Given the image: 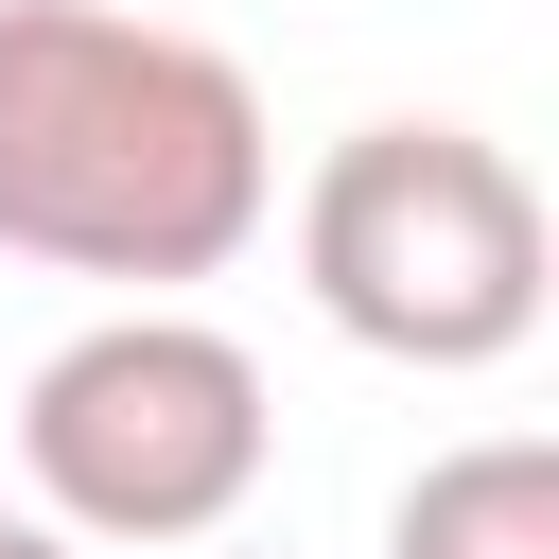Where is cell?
<instances>
[{"label": "cell", "mask_w": 559, "mask_h": 559, "mask_svg": "<svg viewBox=\"0 0 559 559\" xmlns=\"http://www.w3.org/2000/svg\"><path fill=\"white\" fill-rule=\"evenodd\" d=\"M280 227V122L245 52L140 0H0V262L52 280H227Z\"/></svg>", "instance_id": "1"}, {"label": "cell", "mask_w": 559, "mask_h": 559, "mask_svg": "<svg viewBox=\"0 0 559 559\" xmlns=\"http://www.w3.org/2000/svg\"><path fill=\"white\" fill-rule=\"evenodd\" d=\"M297 280H314V314L367 367L472 384V367H507L542 332L559 227H542V175L507 140H472V122H349L297 175Z\"/></svg>", "instance_id": "2"}, {"label": "cell", "mask_w": 559, "mask_h": 559, "mask_svg": "<svg viewBox=\"0 0 559 559\" xmlns=\"http://www.w3.org/2000/svg\"><path fill=\"white\" fill-rule=\"evenodd\" d=\"M280 454V402H262V349L175 314V297H122L87 332L35 349L17 384V472H35V524H70L87 559H175V542H227L245 489Z\"/></svg>", "instance_id": "3"}, {"label": "cell", "mask_w": 559, "mask_h": 559, "mask_svg": "<svg viewBox=\"0 0 559 559\" xmlns=\"http://www.w3.org/2000/svg\"><path fill=\"white\" fill-rule=\"evenodd\" d=\"M384 559H559V454L542 437H472L384 507Z\"/></svg>", "instance_id": "4"}, {"label": "cell", "mask_w": 559, "mask_h": 559, "mask_svg": "<svg viewBox=\"0 0 559 559\" xmlns=\"http://www.w3.org/2000/svg\"><path fill=\"white\" fill-rule=\"evenodd\" d=\"M0 559H87L70 524H35V507H0Z\"/></svg>", "instance_id": "5"}, {"label": "cell", "mask_w": 559, "mask_h": 559, "mask_svg": "<svg viewBox=\"0 0 559 559\" xmlns=\"http://www.w3.org/2000/svg\"><path fill=\"white\" fill-rule=\"evenodd\" d=\"M175 559H192V542H175Z\"/></svg>", "instance_id": "6"}]
</instances>
